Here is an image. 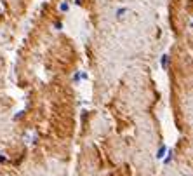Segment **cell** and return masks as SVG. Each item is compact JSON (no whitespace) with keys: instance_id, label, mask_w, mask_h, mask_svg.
I'll list each match as a JSON object with an SVG mask.
<instances>
[{"instance_id":"obj_1","label":"cell","mask_w":193,"mask_h":176,"mask_svg":"<svg viewBox=\"0 0 193 176\" xmlns=\"http://www.w3.org/2000/svg\"><path fill=\"white\" fill-rule=\"evenodd\" d=\"M165 154H167V145H160V148H159V152L155 154V157L159 159V161H162L164 157H165Z\"/></svg>"},{"instance_id":"obj_2","label":"cell","mask_w":193,"mask_h":176,"mask_svg":"<svg viewBox=\"0 0 193 176\" xmlns=\"http://www.w3.org/2000/svg\"><path fill=\"white\" fill-rule=\"evenodd\" d=\"M127 12H129V9H127V7H120V9L117 11V18H118V19H122V18H124Z\"/></svg>"},{"instance_id":"obj_3","label":"cell","mask_w":193,"mask_h":176,"mask_svg":"<svg viewBox=\"0 0 193 176\" xmlns=\"http://www.w3.org/2000/svg\"><path fill=\"white\" fill-rule=\"evenodd\" d=\"M172 157H174V154H172V150H167V154H165V157H164V164H169V162L172 161Z\"/></svg>"},{"instance_id":"obj_4","label":"cell","mask_w":193,"mask_h":176,"mask_svg":"<svg viewBox=\"0 0 193 176\" xmlns=\"http://www.w3.org/2000/svg\"><path fill=\"white\" fill-rule=\"evenodd\" d=\"M162 68H164V70L169 68V54H164V56H162Z\"/></svg>"},{"instance_id":"obj_5","label":"cell","mask_w":193,"mask_h":176,"mask_svg":"<svg viewBox=\"0 0 193 176\" xmlns=\"http://www.w3.org/2000/svg\"><path fill=\"white\" fill-rule=\"evenodd\" d=\"M61 11H68V4H66V2H63L61 4Z\"/></svg>"}]
</instances>
